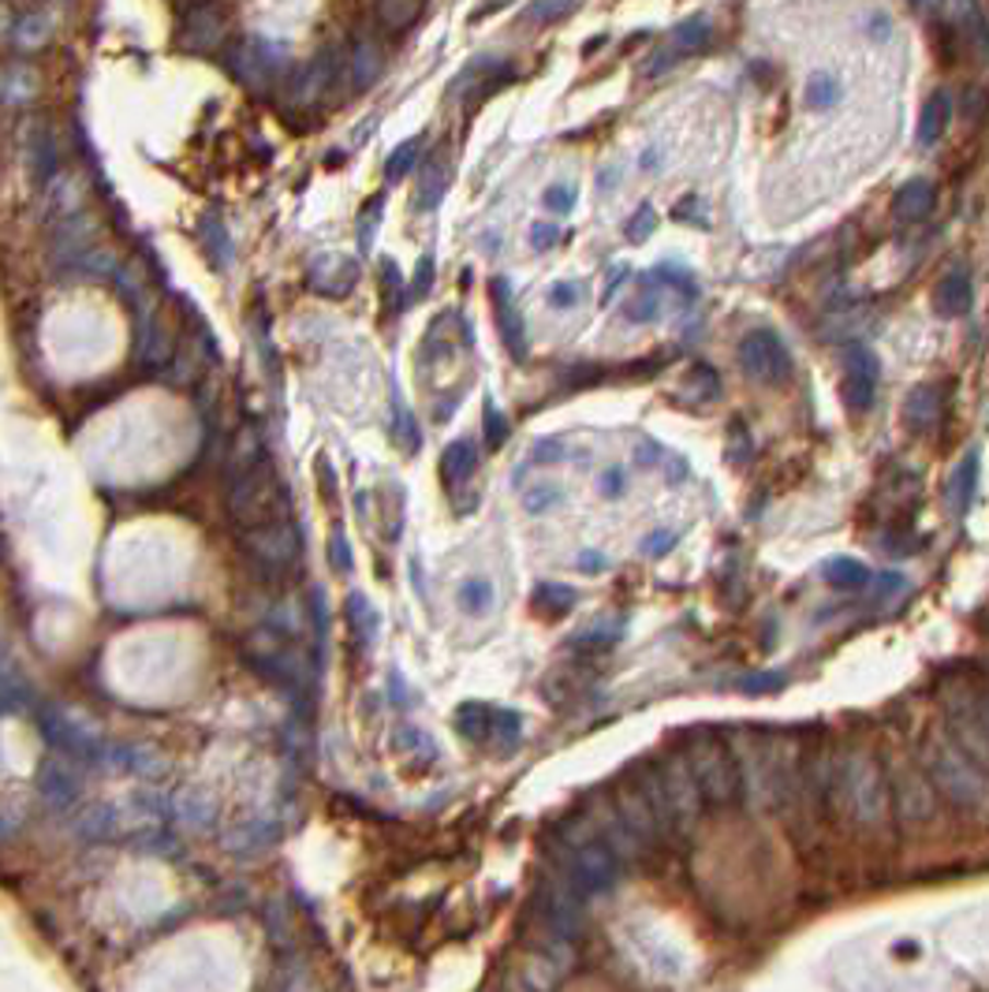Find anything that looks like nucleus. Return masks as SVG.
<instances>
[{
    "instance_id": "obj_23",
    "label": "nucleus",
    "mask_w": 989,
    "mask_h": 992,
    "mask_svg": "<svg viewBox=\"0 0 989 992\" xmlns=\"http://www.w3.org/2000/svg\"><path fill=\"white\" fill-rule=\"evenodd\" d=\"M658 314H661V291H639V295L631 299V306H628L631 322H653Z\"/></svg>"
},
{
    "instance_id": "obj_29",
    "label": "nucleus",
    "mask_w": 989,
    "mask_h": 992,
    "mask_svg": "<svg viewBox=\"0 0 989 992\" xmlns=\"http://www.w3.org/2000/svg\"><path fill=\"white\" fill-rule=\"evenodd\" d=\"M552 500H560V489L542 486V489H534V493H526V507H531V512H546V507H552Z\"/></svg>"
},
{
    "instance_id": "obj_8",
    "label": "nucleus",
    "mask_w": 989,
    "mask_h": 992,
    "mask_svg": "<svg viewBox=\"0 0 989 992\" xmlns=\"http://www.w3.org/2000/svg\"><path fill=\"white\" fill-rule=\"evenodd\" d=\"M877 396V354L863 348V343H851L843 351V385L840 399L851 415H866L874 407Z\"/></svg>"
},
{
    "instance_id": "obj_6",
    "label": "nucleus",
    "mask_w": 989,
    "mask_h": 992,
    "mask_svg": "<svg viewBox=\"0 0 989 992\" xmlns=\"http://www.w3.org/2000/svg\"><path fill=\"white\" fill-rule=\"evenodd\" d=\"M740 370L761 388H777L792 377V354L773 329H751L736 348Z\"/></svg>"
},
{
    "instance_id": "obj_34",
    "label": "nucleus",
    "mask_w": 989,
    "mask_h": 992,
    "mask_svg": "<svg viewBox=\"0 0 989 992\" xmlns=\"http://www.w3.org/2000/svg\"><path fill=\"white\" fill-rule=\"evenodd\" d=\"M579 568H583L586 575H602V571L609 568V563H605L602 552H583V557H579Z\"/></svg>"
},
{
    "instance_id": "obj_32",
    "label": "nucleus",
    "mask_w": 989,
    "mask_h": 992,
    "mask_svg": "<svg viewBox=\"0 0 989 992\" xmlns=\"http://www.w3.org/2000/svg\"><path fill=\"white\" fill-rule=\"evenodd\" d=\"M415 153H419V142H407L404 150L393 157V165H388V172H393V176H404V172L415 165Z\"/></svg>"
},
{
    "instance_id": "obj_30",
    "label": "nucleus",
    "mask_w": 989,
    "mask_h": 992,
    "mask_svg": "<svg viewBox=\"0 0 989 992\" xmlns=\"http://www.w3.org/2000/svg\"><path fill=\"white\" fill-rule=\"evenodd\" d=\"M780 682H784V676H751L747 682H743V690L747 695H766V690H780Z\"/></svg>"
},
{
    "instance_id": "obj_31",
    "label": "nucleus",
    "mask_w": 989,
    "mask_h": 992,
    "mask_svg": "<svg viewBox=\"0 0 989 992\" xmlns=\"http://www.w3.org/2000/svg\"><path fill=\"white\" fill-rule=\"evenodd\" d=\"M575 299H579V288L575 284H557L549 291V303L557 306V311H568V306H575Z\"/></svg>"
},
{
    "instance_id": "obj_24",
    "label": "nucleus",
    "mask_w": 989,
    "mask_h": 992,
    "mask_svg": "<svg viewBox=\"0 0 989 992\" xmlns=\"http://www.w3.org/2000/svg\"><path fill=\"white\" fill-rule=\"evenodd\" d=\"M959 105H964V116L967 120H982V116L989 113V90H982V86H964V97H959Z\"/></svg>"
},
{
    "instance_id": "obj_36",
    "label": "nucleus",
    "mask_w": 989,
    "mask_h": 992,
    "mask_svg": "<svg viewBox=\"0 0 989 992\" xmlns=\"http://www.w3.org/2000/svg\"><path fill=\"white\" fill-rule=\"evenodd\" d=\"M575 8L571 4H538L534 8V15H542V20H560V15H571Z\"/></svg>"
},
{
    "instance_id": "obj_2",
    "label": "nucleus",
    "mask_w": 989,
    "mask_h": 992,
    "mask_svg": "<svg viewBox=\"0 0 989 992\" xmlns=\"http://www.w3.org/2000/svg\"><path fill=\"white\" fill-rule=\"evenodd\" d=\"M922 766H927L930 784L949 803L978 817L989 814V772L978 769L949 735H930L927 746H922Z\"/></svg>"
},
{
    "instance_id": "obj_5",
    "label": "nucleus",
    "mask_w": 989,
    "mask_h": 992,
    "mask_svg": "<svg viewBox=\"0 0 989 992\" xmlns=\"http://www.w3.org/2000/svg\"><path fill=\"white\" fill-rule=\"evenodd\" d=\"M661 769V787H665V798H668V814H673V836L676 840H687V836L695 832V825L702 821V791H698L691 769H687V758L684 754H668V758L658 761Z\"/></svg>"
},
{
    "instance_id": "obj_17",
    "label": "nucleus",
    "mask_w": 989,
    "mask_h": 992,
    "mask_svg": "<svg viewBox=\"0 0 989 992\" xmlns=\"http://www.w3.org/2000/svg\"><path fill=\"white\" fill-rule=\"evenodd\" d=\"M475 463H478L475 444H470V441H456L449 452H444L441 467H444V475H449V481H467L470 470H475Z\"/></svg>"
},
{
    "instance_id": "obj_1",
    "label": "nucleus",
    "mask_w": 989,
    "mask_h": 992,
    "mask_svg": "<svg viewBox=\"0 0 989 992\" xmlns=\"http://www.w3.org/2000/svg\"><path fill=\"white\" fill-rule=\"evenodd\" d=\"M822 803L837 814H848L863 828H882L888 821V806H893L882 761L870 750H848L829 766Z\"/></svg>"
},
{
    "instance_id": "obj_10",
    "label": "nucleus",
    "mask_w": 989,
    "mask_h": 992,
    "mask_svg": "<svg viewBox=\"0 0 989 992\" xmlns=\"http://www.w3.org/2000/svg\"><path fill=\"white\" fill-rule=\"evenodd\" d=\"M945 399H949V388L945 385H915L911 393L904 399V422L911 433H927L933 430V422H938L941 415H945Z\"/></svg>"
},
{
    "instance_id": "obj_21",
    "label": "nucleus",
    "mask_w": 989,
    "mask_h": 992,
    "mask_svg": "<svg viewBox=\"0 0 989 992\" xmlns=\"http://www.w3.org/2000/svg\"><path fill=\"white\" fill-rule=\"evenodd\" d=\"M840 102V83L833 75H814L806 83V105L811 108H833Z\"/></svg>"
},
{
    "instance_id": "obj_22",
    "label": "nucleus",
    "mask_w": 989,
    "mask_h": 992,
    "mask_svg": "<svg viewBox=\"0 0 989 992\" xmlns=\"http://www.w3.org/2000/svg\"><path fill=\"white\" fill-rule=\"evenodd\" d=\"M620 634H624V623H609V627H605V620H602V627L579 634L575 645H583V650H613V645L620 642Z\"/></svg>"
},
{
    "instance_id": "obj_26",
    "label": "nucleus",
    "mask_w": 989,
    "mask_h": 992,
    "mask_svg": "<svg viewBox=\"0 0 989 992\" xmlns=\"http://www.w3.org/2000/svg\"><path fill=\"white\" fill-rule=\"evenodd\" d=\"M546 206L552 209V213H571V209H575V190L565 187V184H552L546 190Z\"/></svg>"
},
{
    "instance_id": "obj_14",
    "label": "nucleus",
    "mask_w": 989,
    "mask_h": 992,
    "mask_svg": "<svg viewBox=\"0 0 989 992\" xmlns=\"http://www.w3.org/2000/svg\"><path fill=\"white\" fill-rule=\"evenodd\" d=\"M975 489H978V452H967V459L959 463L956 470H952L949 486H945V504L952 515H964L970 507V500H975Z\"/></svg>"
},
{
    "instance_id": "obj_12",
    "label": "nucleus",
    "mask_w": 989,
    "mask_h": 992,
    "mask_svg": "<svg viewBox=\"0 0 989 992\" xmlns=\"http://www.w3.org/2000/svg\"><path fill=\"white\" fill-rule=\"evenodd\" d=\"M970 311V277L964 269H952L938 288H933V314L938 317H964Z\"/></svg>"
},
{
    "instance_id": "obj_39",
    "label": "nucleus",
    "mask_w": 989,
    "mask_h": 992,
    "mask_svg": "<svg viewBox=\"0 0 989 992\" xmlns=\"http://www.w3.org/2000/svg\"><path fill=\"white\" fill-rule=\"evenodd\" d=\"M982 705H986V716H989V698H986V702H982Z\"/></svg>"
},
{
    "instance_id": "obj_16",
    "label": "nucleus",
    "mask_w": 989,
    "mask_h": 992,
    "mask_svg": "<svg viewBox=\"0 0 989 992\" xmlns=\"http://www.w3.org/2000/svg\"><path fill=\"white\" fill-rule=\"evenodd\" d=\"M493 303H497V317H501L504 343L515 351V359H523V329H520V314L512 311V299H508V284H504V280H493Z\"/></svg>"
},
{
    "instance_id": "obj_37",
    "label": "nucleus",
    "mask_w": 989,
    "mask_h": 992,
    "mask_svg": "<svg viewBox=\"0 0 989 992\" xmlns=\"http://www.w3.org/2000/svg\"><path fill=\"white\" fill-rule=\"evenodd\" d=\"M552 235H557V227H542L538 224V227H534V247H538V250L542 247H552Z\"/></svg>"
},
{
    "instance_id": "obj_28",
    "label": "nucleus",
    "mask_w": 989,
    "mask_h": 992,
    "mask_svg": "<svg viewBox=\"0 0 989 992\" xmlns=\"http://www.w3.org/2000/svg\"><path fill=\"white\" fill-rule=\"evenodd\" d=\"M624 486H628V475H624L620 467H609L602 475V481H597V489H602V497H609V500H616L624 493Z\"/></svg>"
},
{
    "instance_id": "obj_33",
    "label": "nucleus",
    "mask_w": 989,
    "mask_h": 992,
    "mask_svg": "<svg viewBox=\"0 0 989 992\" xmlns=\"http://www.w3.org/2000/svg\"><path fill=\"white\" fill-rule=\"evenodd\" d=\"M676 545V534H668V530H658V538H650L642 549L650 552V557H661V552H668Z\"/></svg>"
},
{
    "instance_id": "obj_13",
    "label": "nucleus",
    "mask_w": 989,
    "mask_h": 992,
    "mask_svg": "<svg viewBox=\"0 0 989 992\" xmlns=\"http://www.w3.org/2000/svg\"><path fill=\"white\" fill-rule=\"evenodd\" d=\"M949 124H952V97H949V90H933V94L927 97V105H922L919 131H915V139H919V145L941 142V135L949 131Z\"/></svg>"
},
{
    "instance_id": "obj_20",
    "label": "nucleus",
    "mask_w": 989,
    "mask_h": 992,
    "mask_svg": "<svg viewBox=\"0 0 989 992\" xmlns=\"http://www.w3.org/2000/svg\"><path fill=\"white\" fill-rule=\"evenodd\" d=\"M534 605H538V612L546 616H565L571 605H575V590L568 586H542L538 597H534Z\"/></svg>"
},
{
    "instance_id": "obj_11",
    "label": "nucleus",
    "mask_w": 989,
    "mask_h": 992,
    "mask_svg": "<svg viewBox=\"0 0 989 992\" xmlns=\"http://www.w3.org/2000/svg\"><path fill=\"white\" fill-rule=\"evenodd\" d=\"M933 202H938V190H933V184L930 179H922V176H915L893 195V217L896 221H904V224H915V221H922V217H930Z\"/></svg>"
},
{
    "instance_id": "obj_38",
    "label": "nucleus",
    "mask_w": 989,
    "mask_h": 992,
    "mask_svg": "<svg viewBox=\"0 0 989 992\" xmlns=\"http://www.w3.org/2000/svg\"><path fill=\"white\" fill-rule=\"evenodd\" d=\"M870 38H877V42L888 38V20H885V15H877V26H870Z\"/></svg>"
},
{
    "instance_id": "obj_7",
    "label": "nucleus",
    "mask_w": 989,
    "mask_h": 992,
    "mask_svg": "<svg viewBox=\"0 0 989 992\" xmlns=\"http://www.w3.org/2000/svg\"><path fill=\"white\" fill-rule=\"evenodd\" d=\"M710 38H713V26L702 20V15H695V20H684V23H676L673 31L665 34V42L658 45V49L650 52L647 60H642V68H639V75L642 79H658V75H665V71H673L676 63H684L687 57H698V52L710 45Z\"/></svg>"
},
{
    "instance_id": "obj_4",
    "label": "nucleus",
    "mask_w": 989,
    "mask_h": 992,
    "mask_svg": "<svg viewBox=\"0 0 989 992\" xmlns=\"http://www.w3.org/2000/svg\"><path fill=\"white\" fill-rule=\"evenodd\" d=\"M609 809H613L616 821H620L624 836H628L635 859H650V854L665 843V832H661L658 817H653V809L647 803V795H642V787L635 784V777H628L620 787L613 791Z\"/></svg>"
},
{
    "instance_id": "obj_9",
    "label": "nucleus",
    "mask_w": 989,
    "mask_h": 992,
    "mask_svg": "<svg viewBox=\"0 0 989 992\" xmlns=\"http://www.w3.org/2000/svg\"><path fill=\"white\" fill-rule=\"evenodd\" d=\"M888 795H896V814H900L904 825H927L933 817V809H938L930 777L911 766L896 769V780L888 784Z\"/></svg>"
},
{
    "instance_id": "obj_3",
    "label": "nucleus",
    "mask_w": 989,
    "mask_h": 992,
    "mask_svg": "<svg viewBox=\"0 0 989 992\" xmlns=\"http://www.w3.org/2000/svg\"><path fill=\"white\" fill-rule=\"evenodd\" d=\"M679 754L687 758V769H691L706 806H736L740 803V791H743L740 761L721 735L698 727L691 739H687V750H679Z\"/></svg>"
},
{
    "instance_id": "obj_19",
    "label": "nucleus",
    "mask_w": 989,
    "mask_h": 992,
    "mask_svg": "<svg viewBox=\"0 0 989 992\" xmlns=\"http://www.w3.org/2000/svg\"><path fill=\"white\" fill-rule=\"evenodd\" d=\"M459 605H464V612H470V616H482L486 608L493 605V586H489L486 579L464 582V590H459Z\"/></svg>"
},
{
    "instance_id": "obj_18",
    "label": "nucleus",
    "mask_w": 989,
    "mask_h": 992,
    "mask_svg": "<svg viewBox=\"0 0 989 992\" xmlns=\"http://www.w3.org/2000/svg\"><path fill=\"white\" fill-rule=\"evenodd\" d=\"M687 388H691L695 404H710V399L721 396V377H717L706 362H698V366L687 373Z\"/></svg>"
},
{
    "instance_id": "obj_35",
    "label": "nucleus",
    "mask_w": 989,
    "mask_h": 992,
    "mask_svg": "<svg viewBox=\"0 0 989 992\" xmlns=\"http://www.w3.org/2000/svg\"><path fill=\"white\" fill-rule=\"evenodd\" d=\"M560 455H565V448H560L557 441H542L538 448H534V459H538V463H557Z\"/></svg>"
},
{
    "instance_id": "obj_15",
    "label": "nucleus",
    "mask_w": 989,
    "mask_h": 992,
    "mask_svg": "<svg viewBox=\"0 0 989 992\" xmlns=\"http://www.w3.org/2000/svg\"><path fill=\"white\" fill-rule=\"evenodd\" d=\"M822 575L833 590H863L870 582V568L851 557H833V560H825Z\"/></svg>"
},
{
    "instance_id": "obj_25",
    "label": "nucleus",
    "mask_w": 989,
    "mask_h": 992,
    "mask_svg": "<svg viewBox=\"0 0 989 992\" xmlns=\"http://www.w3.org/2000/svg\"><path fill=\"white\" fill-rule=\"evenodd\" d=\"M653 224H658V213H653V206H639V213H635L631 221H628V240L631 243H642L653 232Z\"/></svg>"
},
{
    "instance_id": "obj_27",
    "label": "nucleus",
    "mask_w": 989,
    "mask_h": 992,
    "mask_svg": "<svg viewBox=\"0 0 989 992\" xmlns=\"http://www.w3.org/2000/svg\"><path fill=\"white\" fill-rule=\"evenodd\" d=\"M508 436V422L497 415V407H486V444L489 448H501Z\"/></svg>"
}]
</instances>
